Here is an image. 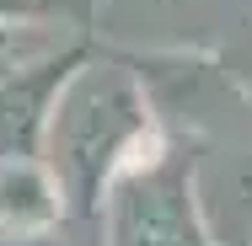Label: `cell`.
<instances>
[]
</instances>
